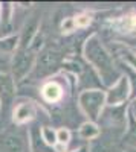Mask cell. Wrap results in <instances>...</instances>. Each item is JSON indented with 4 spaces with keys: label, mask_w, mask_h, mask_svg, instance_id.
<instances>
[{
    "label": "cell",
    "mask_w": 136,
    "mask_h": 152,
    "mask_svg": "<svg viewBox=\"0 0 136 152\" xmlns=\"http://www.w3.org/2000/svg\"><path fill=\"white\" fill-rule=\"evenodd\" d=\"M132 113H133V119L136 120V100L132 104Z\"/></svg>",
    "instance_id": "cell-19"
},
{
    "label": "cell",
    "mask_w": 136,
    "mask_h": 152,
    "mask_svg": "<svg viewBox=\"0 0 136 152\" xmlns=\"http://www.w3.org/2000/svg\"><path fill=\"white\" fill-rule=\"evenodd\" d=\"M73 20H75L77 28H84V26H87V24L90 23V17H89V15H86V14L78 15V17H75Z\"/></svg>",
    "instance_id": "cell-18"
},
{
    "label": "cell",
    "mask_w": 136,
    "mask_h": 152,
    "mask_svg": "<svg viewBox=\"0 0 136 152\" xmlns=\"http://www.w3.org/2000/svg\"><path fill=\"white\" fill-rule=\"evenodd\" d=\"M84 56L98 72L104 84H112L115 81L116 69L113 64V59L96 35H92L87 38V41L84 44Z\"/></svg>",
    "instance_id": "cell-1"
},
{
    "label": "cell",
    "mask_w": 136,
    "mask_h": 152,
    "mask_svg": "<svg viewBox=\"0 0 136 152\" xmlns=\"http://www.w3.org/2000/svg\"><path fill=\"white\" fill-rule=\"evenodd\" d=\"M40 135L41 140L47 145V146H55L57 145V131L49 128V126H44V128L40 129Z\"/></svg>",
    "instance_id": "cell-13"
},
{
    "label": "cell",
    "mask_w": 136,
    "mask_h": 152,
    "mask_svg": "<svg viewBox=\"0 0 136 152\" xmlns=\"http://www.w3.org/2000/svg\"><path fill=\"white\" fill-rule=\"evenodd\" d=\"M129 94H130V81L127 76H121L113 84V87L106 93V104L110 107L122 104L129 97Z\"/></svg>",
    "instance_id": "cell-6"
},
{
    "label": "cell",
    "mask_w": 136,
    "mask_h": 152,
    "mask_svg": "<svg viewBox=\"0 0 136 152\" xmlns=\"http://www.w3.org/2000/svg\"><path fill=\"white\" fill-rule=\"evenodd\" d=\"M78 105L89 117V122H95L100 119V114L106 105V93L101 90H86L78 97Z\"/></svg>",
    "instance_id": "cell-3"
},
{
    "label": "cell",
    "mask_w": 136,
    "mask_h": 152,
    "mask_svg": "<svg viewBox=\"0 0 136 152\" xmlns=\"http://www.w3.org/2000/svg\"><path fill=\"white\" fill-rule=\"evenodd\" d=\"M0 108H2V104H0Z\"/></svg>",
    "instance_id": "cell-21"
},
{
    "label": "cell",
    "mask_w": 136,
    "mask_h": 152,
    "mask_svg": "<svg viewBox=\"0 0 136 152\" xmlns=\"http://www.w3.org/2000/svg\"><path fill=\"white\" fill-rule=\"evenodd\" d=\"M41 96L44 97V100H47V102H51V104L58 102V100L63 97V87L55 81L46 82L41 88Z\"/></svg>",
    "instance_id": "cell-10"
},
{
    "label": "cell",
    "mask_w": 136,
    "mask_h": 152,
    "mask_svg": "<svg viewBox=\"0 0 136 152\" xmlns=\"http://www.w3.org/2000/svg\"><path fill=\"white\" fill-rule=\"evenodd\" d=\"M61 62V53L55 47H46L37 55L35 64L32 69V76L34 78H43L54 73Z\"/></svg>",
    "instance_id": "cell-4"
},
{
    "label": "cell",
    "mask_w": 136,
    "mask_h": 152,
    "mask_svg": "<svg viewBox=\"0 0 136 152\" xmlns=\"http://www.w3.org/2000/svg\"><path fill=\"white\" fill-rule=\"evenodd\" d=\"M16 97V81L8 73H0V104L8 107Z\"/></svg>",
    "instance_id": "cell-8"
},
{
    "label": "cell",
    "mask_w": 136,
    "mask_h": 152,
    "mask_svg": "<svg viewBox=\"0 0 136 152\" xmlns=\"http://www.w3.org/2000/svg\"><path fill=\"white\" fill-rule=\"evenodd\" d=\"M70 140V131L67 128H61L57 131V143L60 145H67Z\"/></svg>",
    "instance_id": "cell-15"
},
{
    "label": "cell",
    "mask_w": 136,
    "mask_h": 152,
    "mask_svg": "<svg viewBox=\"0 0 136 152\" xmlns=\"http://www.w3.org/2000/svg\"><path fill=\"white\" fill-rule=\"evenodd\" d=\"M37 55L32 50V47H18L14 55H12V61H11V70H12V79L16 82L24 79L26 76L32 72L34 64H35Z\"/></svg>",
    "instance_id": "cell-2"
},
{
    "label": "cell",
    "mask_w": 136,
    "mask_h": 152,
    "mask_svg": "<svg viewBox=\"0 0 136 152\" xmlns=\"http://www.w3.org/2000/svg\"><path fill=\"white\" fill-rule=\"evenodd\" d=\"M28 137L18 131L0 132V152H29Z\"/></svg>",
    "instance_id": "cell-5"
},
{
    "label": "cell",
    "mask_w": 136,
    "mask_h": 152,
    "mask_svg": "<svg viewBox=\"0 0 136 152\" xmlns=\"http://www.w3.org/2000/svg\"><path fill=\"white\" fill-rule=\"evenodd\" d=\"M98 135H100V128L93 122H86L80 126V137L86 138V140H92Z\"/></svg>",
    "instance_id": "cell-12"
},
{
    "label": "cell",
    "mask_w": 136,
    "mask_h": 152,
    "mask_svg": "<svg viewBox=\"0 0 136 152\" xmlns=\"http://www.w3.org/2000/svg\"><path fill=\"white\" fill-rule=\"evenodd\" d=\"M135 152H136V151H135Z\"/></svg>",
    "instance_id": "cell-22"
},
{
    "label": "cell",
    "mask_w": 136,
    "mask_h": 152,
    "mask_svg": "<svg viewBox=\"0 0 136 152\" xmlns=\"http://www.w3.org/2000/svg\"><path fill=\"white\" fill-rule=\"evenodd\" d=\"M77 24H75V20L73 18H66L63 23H61V32L63 34H69L72 31H75Z\"/></svg>",
    "instance_id": "cell-16"
},
{
    "label": "cell",
    "mask_w": 136,
    "mask_h": 152,
    "mask_svg": "<svg viewBox=\"0 0 136 152\" xmlns=\"http://www.w3.org/2000/svg\"><path fill=\"white\" fill-rule=\"evenodd\" d=\"M18 49V37L9 35L5 38H0V55L5 53H14Z\"/></svg>",
    "instance_id": "cell-11"
},
{
    "label": "cell",
    "mask_w": 136,
    "mask_h": 152,
    "mask_svg": "<svg viewBox=\"0 0 136 152\" xmlns=\"http://www.w3.org/2000/svg\"><path fill=\"white\" fill-rule=\"evenodd\" d=\"M35 114H37V108L32 102H20L16 105L14 111H12V120L17 125H21L32 120Z\"/></svg>",
    "instance_id": "cell-9"
},
{
    "label": "cell",
    "mask_w": 136,
    "mask_h": 152,
    "mask_svg": "<svg viewBox=\"0 0 136 152\" xmlns=\"http://www.w3.org/2000/svg\"><path fill=\"white\" fill-rule=\"evenodd\" d=\"M122 28L127 29V31L136 29V14H132V15H129L122 20Z\"/></svg>",
    "instance_id": "cell-17"
},
{
    "label": "cell",
    "mask_w": 136,
    "mask_h": 152,
    "mask_svg": "<svg viewBox=\"0 0 136 152\" xmlns=\"http://www.w3.org/2000/svg\"><path fill=\"white\" fill-rule=\"evenodd\" d=\"M38 28H40V17L38 15H32L31 18H28L23 29H21L20 37H18V47H24V49L31 47L34 38L37 37V32H38Z\"/></svg>",
    "instance_id": "cell-7"
},
{
    "label": "cell",
    "mask_w": 136,
    "mask_h": 152,
    "mask_svg": "<svg viewBox=\"0 0 136 152\" xmlns=\"http://www.w3.org/2000/svg\"><path fill=\"white\" fill-rule=\"evenodd\" d=\"M126 140L130 146H136V120L133 117L130 119V129H129V134H127Z\"/></svg>",
    "instance_id": "cell-14"
},
{
    "label": "cell",
    "mask_w": 136,
    "mask_h": 152,
    "mask_svg": "<svg viewBox=\"0 0 136 152\" xmlns=\"http://www.w3.org/2000/svg\"><path fill=\"white\" fill-rule=\"evenodd\" d=\"M72 152H89V148H80V149H75V151H72Z\"/></svg>",
    "instance_id": "cell-20"
}]
</instances>
